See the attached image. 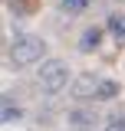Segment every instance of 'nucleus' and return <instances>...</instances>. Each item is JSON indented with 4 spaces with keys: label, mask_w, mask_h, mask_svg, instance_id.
<instances>
[{
    "label": "nucleus",
    "mask_w": 125,
    "mask_h": 131,
    "mask_svg": "<svg viewBox=\"0 0 125 131\" xmlns=\"http://www.w3.org/2000/svg\"><path fill=\"white\" fill-rule=\"evenodd\" d=\"M115 95H119V82H115V79H102L95 98H99V102H109V98H115Z\"/></svg>",
    "instance_id": "6"
},
{
    "label": "nucleus",
    "mask_w": 125,
    "mask_h": 131,
    "mask_svg": "<svg viewBox=\"0 0 125 131\" xmlns=\"http://www.w3.org/2000/svg\"><path fill=\"white\" fill-rule=\"evenodd\" d=\"M20 108H16L13 102H10V98H3V108H0V118H3V121H7V125H10V121H16V118H20Z\"/></svg>",
    "instance_id": "8"
},
{
    "label": "nucleus",
    "mask_w": 125,
    "mask_h": 131,
    "mask_svg": "<svg viewBox=\"0 0 125 131\" xmlns=\"http://www.w3.org/2000/svg\"><path fill=\"white\" fill-rule=\"evenodd\" d=\"M36 82H40V89L46 95H56V92H62L69 85V66L62 59H46L40 66V72H36Z\"/></svg>",
    "instance_id": "1"
},
{
    "label": "nucleus",
    "mask_w": 125,
    "mask_h": 131,
    "mask_svg": "<svg viewBox=\"0 0 125 131\" xmlns=\"http://www.w3.org/2000/svg\"><path fill=\"white\" fill-rule=\"evenodd\" d=\"M99 43H102V30H99V26H89V30L79 36V49H82V52H92Z\"/></svg>",
    "instance_id": "5"
},
{
    "label": "nucleus",
    "mask_w": 125,
    "mask_h": 131,
    "mask_svg": "<svg viewBox=\"0 0 125 131\" xmlns=\"http://www.w3.org/2000/svg\"><path fill=\"white\" fill-rule=\"evenodd\" d=\"M102 131H125V118H122V115H115V118H109Z\"/></svg>",
    "instance_id": "9"
},
{
    "label": "nucleus",
    "mask_w": 125,
    "mask_h": 131,
    "mask_svg": "<svg viewBox=\"0 0 125 131\" xmlns=\"http://www.w3.org/2000/svg\"><path fill=\"white\" fill-rule=\"evenodd\" d=\"M43 52H46V43L40 39V36H16L13 43H10V62L13 66H33L43 59Z\"/></svg>",
    "instance_id": "2"
},
{
    "label": "nucleus",
    "mask_w": 125,
    "mask_h": 131,
    "mask_svg": "<svg viewBox=\"0 0 125 131\" xmlns=\"http://www.w3.org/2000/svg\"><path fill=\"white\" fill-rule=\"evenodd\" d=\"M62 7H66V10H73V13H82V10L89 7V0H62Z\"/></svg>",
    "instance_id": "10"
},
{
    "label": "nucleus",
    "mask_w": 125,
    "mask_h": 131,
    "mask_svg": "<svg viewBox=\"0 0 125 131\" xmlns=\"http://www.w3.org/2000/svg\"><path fill=\"white\" fill-rule=\"evenodd\" d=\"M66 118H69V125L79 128V131H92L95 125H99V115H95L92 108H73Z\"/></svg>",
    "instance_id": "4"
},
{
    "label": "nucleus",
    "mask_w": 125,
    "mask_h": 131,
    "mask_svg": "<svg viewBox=\"0 0 125 131\" xmlns=\"http://www.w3.org/2000/svg\"><path fill=\"white\" fill-rule=\"evenodd\" d=\"M99 85H102V79H95L92 72L76 75V79H73V95L76 98H95L99 95Z\"/></svg>",
    "instance_id": "3"
},
{
    "label": "nucleus",
    "mask_w": 125,
    "mask_h": 131,
    "mask_svg": "<svg viewBox=\"0 0 125 131\" xmlns=\"http://www.w3.org/2000/svg\"><path fill=\"white\" fill-rule=\"evenodd\" d=\"M109 30H112V36H115L119 43H125V16L122 13H112L109 16Z\"/></svg>",
    "instance_id": "7"
}]
</instances>
